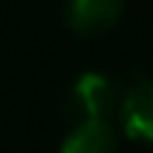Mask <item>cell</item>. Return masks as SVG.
<instances>
[{
    "label": "cell",
    "mask_w": 153,
    "mask_h": 153,
    "mask_svg": "<svg viewBox=\"0 0 153 153\" xmlns=\"http://www.w3.org/2000/svg\"><path fill=\"white\" fill-rule=\"evenodd\" d=\"M116 108V85L102 74H85L74 82L65 102L68 122L85 125V122H108Z\"/></svg>",
    "instance_id": "1"
},
{
    "label": "cell",
    "mask_w": 153,
    "mask_h": 153,
    "mask_svg": "<svg viewBox=\"0 0 153 153\" xmlns=\"http://www.w3.org/2000/svg\"><path fill=\"white\" fill-rule=\"evenodd\" d=\"M68 26L76 34H102L116 26L122 14V0H68Z\"/></svg>",
    "instance_id": "2"
},
{
    "label": "cell",
    "mask_w": 153,
    "mask_h": 153,
    "mask_svg": "<svg viewBox=\"0 0 153 153\" xmlns=\"http://www.w3.org/2000/svg\"><path fill=\"white\" fill-rule=\"evenodd\" d=\"M122 125L131 136L153 142V82L142 79L122 99Z\"/></svg>",
    "instance_id": "3"
},
{
    "label": "cell",
    "mask_w": 153,
    "mask_h": 153,
    "mask_svg": "<svg viewBox=\"0 0 153 153\" xmlns=\"http://www.w3.org/2000/svg\"><path fill=\"white\" fill-rule=\"evenodd\" d=\"M60 153H116L114 128L108 122H85L76 125L62 142Z\"/></svg>",
    "instance_id": "4"
}]
</instances>
